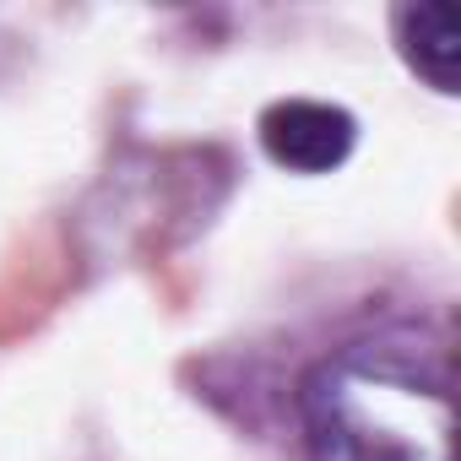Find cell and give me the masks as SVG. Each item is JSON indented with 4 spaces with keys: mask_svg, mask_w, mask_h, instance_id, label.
Masks as SVG:
<instances>
[{
    "mask_svg": "<svg viewBox=\"0 0 461 461\" xmlns=\"http://www.w3.org/2000/svg\"><path fill=\"white\" fill-rule=\"evenodd\" d=\"M304 407L321 461H450V364L412 337L348 348Z\"/></svg>",
    "mask_w": 461,
    "mask_h": 461,
    "instance_id": "cell-1",
    "label": "cell"
},
{
    "mask_svg": "<svg viewBox=\"0 0 461 461\" xmlns=\"http://www.w3.org/2000/svg\"><path fill=\"white\" fill-rule=\"evenodd\" d=\"M310 141H315V158H321V168H326V163H337V158L348 152L353 125H348L342 114L321 109V104H288V109H277V114L267 120V147H272L277 163L304 168V147H310Z\"/></svg>",
    "mask_w": 461,
    "mask_h": 461,
    "instance_id": "cell-2",
    "label": "cell"
}]
</instances>
